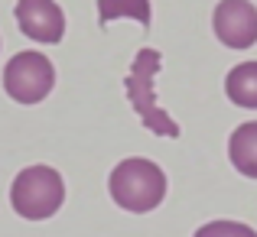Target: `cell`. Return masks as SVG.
Instances as JSON below:
<instances>
[{
  "label": "cell",
  "instance_id": "2",
  "mask_svg": "<svg viewBox=\"0 0 257 237\" xmlns=\"http://www.w3.org/2000/svg\"><path fill=\"white\" fill-rule=\"evenodd\" d=\"M65 182L52 166H26L10 185V205L26 221H46L62 208Z\"/></svg>",
  "mask_w": 257,
  "mask_h": 237
},
{
  "label": "cell",
  "instance_id": "3",
  "mask_svg": "<svg viewBox=\"0 0 257 237\" xmlns=\"http://www.w3.org/2000/svg\"><path fill=\"white\" fill-rule=\"evenodd\" d=\"M160 65H163V56L157 49H140L137 59L131 65V75H127L124 88H127V101L131 107L140 114L144 127L150 133H160V137H179V124L163 111L157 107V98H153V78H157Z\"/></svg>",
  "mask_w": 257,
  "mask_h": 237
},
{
  "label": "cell",
  "instance_id": "5",
  "mask_svg": "<svg viewBox=\"0 0 257 237\" xmlns=\"http://www.w3.org/2000/svg\"><path fill=\"white\" fill-rule=\"evenodd\" d=\"M212 30L228 49H251L257 43V7L251 0H221L212 13Z\"/></svg>",
  "mask_w": 257,
  "mask_h": 237
},
{
  "label": "cell",
  "instance_id": "4",
  "mask_svg": "<svg viewBox=\"0 0 257 237\" xmlns=\"http://www.w3.org/2000/svg\"><path fill=\"white\" fill-rule=\"evenodd\" d=\"M56 85V69L43 52H17L4 69V91L17 104H39Z\"/></svg>",
  "mask_w": 257,
  "mask_h": 237
},
{
  "label": "cell",
  "instance_id": "9",
  "mask_svg": "<svg viewBox=\"0 0 257 237\" xmlns=\"http://www.w3.org/2000/svg\"><path fill=\"white\" fill-rule=\"evenodd\" d=\"M137 20L140 26H150V0H98V23L107 26L114 20Z\"/></svg>",
  "mask_w": 257,
  "mask_h": 237
},
{
  "label": "cell",
  "instance_id": "1",
  "mask_svg": "<svg viewBox=\"0 0 257 237\" xmlns=\"http://www.w3.org/2000/svg\"><path fill=\"white\" fill-rule=\"evenodd\" d=\"M107 192L114 205L131 214H147L166 198V172L153 159H120L107 175Z\"/></svg>",
  "mask_w": 257,
  "mask_h": 237
},
{
  "label": "cell",
  "instance_id": "6",
  "mask_svg": "<svg viewBox=\"0 0 257 237\" xmlns=\"http://www.w3.org/2000/svg\"><path fill=\"white\" fill-rule=\"evenodd\" d=\"M13 17H17L20 33L36 43L56 46L65 36V13L56 0H17Z\"/></svg>",
  "mask_w": 257,
  "mask_h": 237
},
{
  "label": "cell",
  "instance_id": "8",
  "mask_svg": "<svg viewBox=\"0 0 257 237\" xmlns=\"http://www.w3.org/2000/svg\"><path fill=\"white\" fill-rule=\"evenodd\" d=\"M225 94L238 107L257 111V62H241L228 72L225 78Z\"/></svg>",
  "mask_w": 257,
  "mask_h": 237
},
{
  "label": "cell",
  "instance_id": "10",
  "mask_svg": "<svg viewBox=\"0 0 257 237\" xmlns=\"http://www.w3.org/2000/svg\"><path fill=\"white\" fill-rule=\"evenodd\" d=\"M195 237H257V231L241 221H208L195 231Z\"/></svg>",
  "mask_w": 257,
  "mask_h": 237
},
{
  "label": "cell",
  "instance_id": "7",
  "mask_svg": "<svg viewBox=\"0 0 257 237\" xmlns=\"http://www.w3.org/2000/svg\"><path fill=\"white\" fill-rule=\"evenodd\" d=\"M228 159L247 179H257V120H247L228 137Z\"/></svg>",
  "mask_w": 257,
  "mask_h": 237
}]
</instances>
